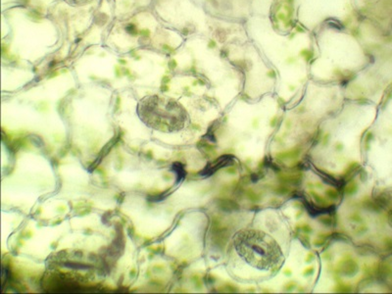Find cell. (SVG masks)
<instances>
[{
    "mask_svg": "<svg viewBox=\"0 0 392 294\" xmlns=\"http://www.w3.org/2000/svg\"><path fill=\"white\" fill-rule=\"evenodd\" d=\"M235 246L237 252L251 265L259 268H270L278 260L275 243L267 237L253 232L239 235Z\"/></svg>",
    "mask_w": 392,
    "mask_h": 294,
    "instance_id": "7a4b0ae2",
    "label": "cell"
},
{
    "mask_svg": "<svg viewBox=\"0 0 392 294\" xmlns=\"http://www.w3.org/2000/svg\"><path fill=\"white\" fill-rule=\"evenodd\" d=\"M140 121L154 130L173 133L183 130L189 123V114L175 99L166 95H148L137 104Z\"/></svg>",
    "mask_w": 392,
    "mask_h": 294,
    "instance_id": "6da1fadb",
    "label": "cell"
},
{
    "mask_svg": "<svg viewBox=\"0 0 392 294\" xmlns=\"http://www.w3.org/2000/svg\"><path fill=\"white\" fill-rule=\"evenodd\" d=\"M172 170L177 176V183L182 182L183 179L186 177V171L184 165L181 163H174L172 164Z\"/></svg>",
    "mask_w": 392,
    "mask_h": 294,
    "instance_id": "3957f363",
    "label": "cell"
}]
</instances>
